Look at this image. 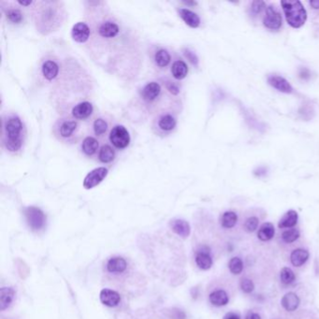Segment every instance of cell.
I'll list each match as a JSON object with an SVG mask.
<instances>
[{
    "instance_id": "cell-1",
    "label": "cell",
    "mask_w": 319,
    "mask_h": 319,
    "mask_svg": "<svg viewBox=\"0 0 319 319\" xmlns=\"http://www.w3.org/2000/svg\"><path fill=\"white\" fill-rule=\"evenodd\" d=\"M27 137V128L19 115L8 113L2 116V147L11 153L22 151Z\"/></svg>"
},
{
    "instance_id": "cell-2",
    "label": "cell",
    "mask_w": 319,
    "mask_h": 319,
    "mask_svg": "<svg viewBox=\"0 0 319 319\" xmlns=\"http://www.w3.org/2000/svg\"><path fill=\"white\" fill-rule=\"evenodd\" d=\"M61 4L55 1L37 2L38 7H36L35 17L39 31L47 34L61 26L64 12L63 8L60 7Z\"/></svg>"
},
{
    "instance_id": "cell-3",
    "label": "cell",
    "mask_w": 319,
    "mask_h": 319,
    "mask_svg": "<svg viewBox=\"0 0 319 319\" xmlns=\"http://www.w3.org/2000/svg\"><path fill=\"white\" fill-rule=\"evenodd\" d=\"M80 123L73 117H62L56 120L53 133L57 140L65 143H76L80 139Z\"/></svg>"
},
{
    "instance_id": "cell-4",
    "label": "cell",
    "mask_w": 319,
    "mask_h": 319,
    "mask_svg": "<svg viewBox=\"0 0 319 319\" xmlns=\"http://www.w3.org/2000/svg\"><path fill=\"white\" fill-rule=\"evenodd\" d=\"M177 116L173 111L164 110L153 118L152 129L153 133L160 137H166L173 133L177 127Z\"/></svg>"
},
{
    "instance_id": "cell-5",
    "label": "cell",
    "mask_w": 319,
    "mask_h": 319,
    "mask_svg": "<svg viewBox=\"0 0 319 319\" xmlns=\"http://www.w3.org/2000/svg\"><path fill=\"white\" fill-rule=\"evenodd\" d=\"M281 5L289 26L293 28H299L305 24L307 13L300 1H281Z\"/></svg>"
},
{
    "instance_id": "cell-6",
    "label": "cell",
    "mask_w": 319,
    "mask_h": 319,
    "mask_svg": "<svg viewBox=\"0 0 319 319\" xmlns=\"http://www.w3.org/2000/svg\"><path fill=\"white\" fill-rule=\"evenodd\" d=\"M109 140L112 145L118 150H124L130 143V135L126 127L122 125H116L111 129Z\"/></svg>"
},
{
    "instance_id": "cell-7",
    "label": "cell",
    "mask_w": 319,
    "mask_h": 319,
    "mask_svg": "<svg viewBox=\"0 0 319 319\" xmlns=\"http://www.w3.org/2000/svg\"><path fill=\"white\" fill-rule=\"evenodd\" d=\"M162 87L157 82H149L140 90V98L147 105H153L160 100Z\"/></svg>"
},
{
    "instance_id": "cell-8",
    "label": "cell",
    "mask_w": 319,
    "mask_h": 319,
    "mask_svg": "<svg viewBox=\"0 0 319 319\" xmlns=\"http://www.w3.org/2000/svg\"><path fill=\"white\" fill-rule=\"evenodd\" d=\"M25 215L28 226L33 230H40L43 228L46 223V216L44 213L37 207H27L25 210Z\"/></svg>"
},
{
    "instance_id": "cell-9",
    "label": "cell",
    "mask_w": 319,
    "mask_h": 319,
    "mask_svg": "<svg viewBox=\"0 0 319 319\" xmlns=\"http://www.w3.org/2000/svg\"><path fill=\"white\" fill-rule=\"evenodd\" d=\"M283 19L278 9L271 5L268 6L263 17V25L264 27L270 30H278L282 27Z\"/></svg>"
},
{
    "instance_id": "cell-10",
    "label": "cell",
    "mask_w": 319,
    "mask_h": 319,
    "mask_svg": "<svg viewBox=\"0 0 319 319\" xmlns=\"http://www.w3.org/2000/svg\"><path fill=\"white\" fill-rule=\"evenodd\" d=\"M196 265L202 271L210 270L213 264V257L210 248L207 246H200L195 254Z\"/></svg>"
},
{
    "instance_id": "cell-11",
    "label": "cell",
    "mask_w": 319,
    "mask_h": 319,
    "mask_svg": "<svg viewBox=\"0 0 319 319\" xmlns=\"http://www.w3.org/2000/svg\"><path fill=\"white\" fill-rule=\"evenodd\" d=\"M108 173V169L104 167L94 169L93 171H91L87 174L84 180V187L86 189H92L94 187L99 186L100 183L106 178Z\"/></svg>"
},
{
    "instance_id": "cell-12",
    "label": "cell",
    "mask_w": 319,
    "mask_h": 319,
    "mask_svg": "<svg viewBox=\"0 0 319 319\" xmlns=\"http://www.w3.org/2000/svg\"><path fill=\"white\" fill-rule=\"evenodd\" d=\"M91 27L85 22H78L71 29V37L77 43H86L91 38Z\"/></svg>"
},
{
    "instance_id": "cell-13",
    "label": "cell",
    "mask_w": 319,
    "mask_h": 319,
    "mask_svg": "<svg viewBox=\"0 0 319 319\" xmlns=\"http://www.w3.org/2000/svg\"><path fill=\"white\" fill-rule=\"evenodd\" d=\"M209 302L214 307H223L228 304L230 296L226 289L222 287H216L208 295Z\"/></svg>"
},
{
    "instance_id": "cell-14",
    "label": "cell",
    "mask_w": 319,
    "mask_h": 319,
    "mask_svg": "<svg viewBox=\"0 0 319 319\" xmlns=\"http://www.w3.org/2000/svg\"><path fill=\"white\" fill-rule=\"evenodd\" d=\"M110 126L111 124L109 120L106 119L103 116H98L92 121L91 129L93 132L95 138L97 139H104L108 133L110 134ZM111 131V130H110Z\"/></svg>"
},
{
    "instance_id": "cell-15",
    "label": "cell",
    "mask_w": 319,
    "mask_h": 319,
    "mask_svg": "<svg viewBox=\"0 0 319 319\" xmlns=\"http://www.w3.org/2000/svg\"><path fill=\"white\" fill-rule=\"evenodd\" d=\"M94 113V107L89 101H83L76 104L71 110V115L74 119L87 120L92 116Z\"/></svg>"
},
{
    "instance_id": "cell-16",
    "label": "cell",
    "mask_w": 319,
    "mask_h": 319,
    "mask_svg": "<svg viewBox=\"0 0 319 319\" xmlns=\"http://www.w3.org/2000/svg\"><path fill=\"white\" fill-rule=\"evenodd\" d=\"M81 151L87 157H93L99 153L100 141L93 136H87L82 141Z\"/></svg>"
},
{
    "instance_id": "cell-17",
    "label": "cell",
    "mask_w": 319,
    "mask_h": 319,
    "mask_svg": "<svg viewBox=\"0 0 319 319\" xmlns=\"http://www.w3.org/2000/svg\"><path fill=\"white\" fill-rule=\"evenodd\" d=\"M106 270L112 274H122L127 270V262L122 257H113L107 261Z\"/></svg>"
},
{
    "instance_id": "cell-18",
    "label": "cell",
    "mask_w": 319,
    "mask_h": 319,
    "mask_svg": "<svg viewBox=\"0 0 319 319\" xmlns=\"http://www.w3.org/2000/svg\"><path fill=\"white\" fill-rule=\"evenodd\" d=\"M171 61H172V55L165 48L160 47L154 51L153 55V62L155 67L164 69L170 65Z\"/></svg>"
},
{
    "instance_id": "cell-19",
    "label": "cell",
    "mask_w": 319,
    "mask_h": 319,
    "mask_svg": "<svg viewBox=\"0 0 319 319\" xmlns=\"http://www.w3.org/2000/svg\"><path fill=\"white\" fill-rule=\"evenodd\" d=\"M60 67L58 63L54 60H46L41 66V73L46 81L54 80L59 74Z\"/></svg>"
},
{
    "instance_id": "cell-20",
    "label": "cell",
    "mask_w": 319,
    "mask_h": 319,
    "mask_svg": "<svg viewBox=\"0 0 319 319\" xmlns=\"http://www.w3.org/2000/svg\"><path fill=\"white\" fill-rule=\"evenodd\" d=\"M100 301L108 307H115L121 301L119 293L109 288H104L100 291Z\"/></svg>"
},
{
    "instance_id": "cell-21",
    "label": "cell",
    "mask_w": 319,
    "mask_h": 319,
    "mask_svg": "<svg viewBox=\"0 0 319 319\" xmlns=\"http://www.w3.org/2000/svg\"><path fill=\"white\" fill-rule=\"evenodd\" d=\"M179 16L182 18V20L186 23L188 27L191 28H198L200 25V16L197 14H195L192 11L186 9V8H180L178 10Z\"/></svg>"
},
{
    "instance_id": "cell-22",
    "label": "cell",
    "mask_w": 319,
    "mask_h": 319,
    "mask_svg": "<svg viewBox=\"0 0 319 319\" xmlns=\"http://www.w3.org/2000/svg\"><path fill=\"white\" fill-rule=\"evenodd\" d=\"M300 299L294 292H287L281 299V305L287 312H294L299 308Z\"/></svg>"
},
{
    "instance_id": "cell-23",
    "label": "cell",
    "mask_w": 319,
    "mask_h": 319,
    "mask_svg": "<svg viewBox=\"0 0 319 319\" xmlns=\"http://www.w3.org/2000/svg\"><path fill=\"white\" fill-rule=\"evenodd\" d=\"M310 258V253L308 250L303 249V248H297L295 250H293L290 254V262L293 266L299 267L303 266L307 262V260Z\"/></svg>"
},
{
    "instance_id": "cell-24",
    "label": "cell",
    "mask_w": 319,
    "mask_h": 319,
    "mask_svg": "<svg viewBox=\"0 0 319 319\" xmlns=\"http://www.w3.org/2000/svg\"><path fill=\"white\" fill-rule=\"evenodd\" d=\"M268 83L274 87L275 89L279 90L283 93L289 94L292 92V87L289 85V83L283 77L281 76H276V75H273V76H270L268 78Z\"/></svg>"
},
{
    "instance_id": "cell-25",
    "label": "cell",
    "mask_w": 319,
    "mask_h": 319,
    "mask_svg": "<svg viewBox=\"0 0 319 319\" xmlns=\"http://www.w3.org/2000/svg\"><path fill=\"white\" fill-rule=\"evenodd\" d=\"M171 226L173 231L182 238H187L191 232L190 225L186 220L173 219L171 222Z\"/></svg>"
},
{
    "instance_id": "cell-26",
    "label": "cell",
    "mask_w": 319,
    "mask_h": 319,
    "mask_svg": "<svg viewBox=\"0 0 319 319\" xmlns=\"http://www.w3.org/2000/svg\"><path fill=\"white\" fill-rule=\"evenodd\" d=\"M15 290L13 287H2L0 289V310L4 311L11 305L15 298Z\"/></svg>"
},
{
    "instance_id": "cell-27",
    "label": "cell",
    "mask_w": 319,
    "mask_h": 319,
    "mask_svg": "<svg viewBox=\"0 0 319 319\" xmlns=\"http://www.w3.org/2000/svg\"><path fill=\"white\" fill-rule=\"evenodd\" d=\"M116 153L113 146L109 144H103L100 147L98 153V160L103 164H110L115 160Z\"/></svg>"
},
{
    "instance_id": "cell-28",
    "label": "cell",
    "mask_w": 319,
    "mask_h": 319,
    "mask_svg": "<svg viewBox=\"0 0 319 319\" xmlns=\"http://www.w3.org/2000/svg\"><path fill=\"white\" fill-rule=\"evenodd\" d=\"M298 220H299V214H298V213L296 211H294V210H290V211L286 212L285 213V215L281 218L279 223H278V227H279L280 229L281 228L282 229L283 228H286V229L292 228V227L297 225Z\"/></svg>"
},
{
    "instance_id": "cell-29",
    "label": "cell",
    "mask_w": 319,
    "mask_h": 319,
    "mask_svg": "<svg viewBox=\"0 0 319 319\" xmlns=\"http://www.w3.org/2000/svg\"><path fill=\"white\" fill-rule=\"evenodd\" d=\"M173 78L176 80L181 81L185 79L188 73V67L186 62L183 60H176L173 62L171 68Z\"/></svg>"
},
{
    "instance_id": "cell-30",
    "label": "cell",
    "mask_w": 319,
    "mask_h": 319,
    "mask_svg": "<svg viewBox=\"0 0 319 319\" xmlns=\"http://www.w3.org/2000/svg\"><path fill=\"white\" fill-rule=\"evenodd\" d=\"M274 235H275V227L271 222H266L262 224L258 231V238L261 242H269L273 239Z\"/></svg>"
},
{
    "instance_id": "cell-31",
    "label": "cell",
    "mask_w": 319,
    "mask_h": 319,
    "mask_svg": "<svg viewBox=\"0 0 319 319\" xmlns=\"http://www.w3.org/2000/svg\"><path fill=\"white\" fill-rule=\"evenodd\" d=\"M238 214L233 211H226L221 215L220 224L223 228L231 229L235 227L238 223Z\"/></svg>"
},
{
    "instance_id": "cell-32",
    "label": "cell",
    "mask_w": 319,
    "mask_h": 319,
    "mask_svg": "<svg viewBox=\"0 0 319 319\" xmlns=\"http://www.w3.org/2000/svg\"><path fill=\"white\" fill-rule=\"evenodd\" d=\"M5 16L13 25H20L24 21V14L18 8L12 7L5 10Z\"/></svg>"
},
{
    "instance_id": "cell-33",
    "label": "cell",
    "mask_w": 319,
    "mask_h": 319,
    "mask_svg": "<svg viewBox=\"0 0 319 319\" xmlns=\"http://www.w3.org/2000/svg\"><path fill=\"white\" fill-rule=\"evenodd\" d=\"M281 283L285 286H290L296 281V274L288 267H284L280 272Z\"/></svg>"
},
{
    "instance_id": "cell-34",
    "label": "cell",
    "mask_w": 319,
    "mask_h": 319,
    "mask_svg": "<svg viewBox=\"0 0 319 319\" xmlns=\"http://www.w3.org/2000/svg\"><path fill=\"white\" fill-rule=\"evenodd\" d=\"M245 268V264L243 260L239 257H233L228 261V270L234 275H239L243 273Z\"/></svg>"
},
{
    "instance_id": "cell-35",
    "label": "cell",
    "mask_w": 319,
    "mask_h": 319,
    "mask_svg": "<svg viewBox=\"0 0 319 319\" xmlns=\"http://www.w3.org/2000/svg\"><path fill=\"white\" fill-rule=\"evenodd\" d=\"M299 236H300V232L299 229L296 227H292L283 231L281 235V239L286 244H293L294 242L299 239Z\"/></svg>"
},
{
    "instance_id": "cell-36",
    "label": "cell",
    "mask_w": 319,
    "mask_h": 319,
    "mask_svg": "<svg viewBox=\"0 0 319 319\" xmlns=\"http://www.w3.org/2000/svg\"><path fill=\"white\" fill-rule=\"evenodd\" d=\"M260 225V218L256 215L247 217L244 222V229L246 232L252 233L256 231Z\"/></svg>"
},
{
    "instance_id": "cell-37",
    "label": "cell",
    "mask_w": 319,
    "mask_h": 319,
    "mask_svg": "<svg viewBox=\"0 0 319 319\" xmlns=\"http://www.w3.org/2000/svg\"><path fill=\"white\" fill-rule=\"evenodd\" d=\"M267 9L266 3L264 1H260V0H256L253 1L250 6V14L252 17H257L260 14H262L263 12H265Z\"/></svg>"
},
{
    "instance_id": "cell-38",
    "label": "cell",
    "mask_w": 319,
    "mask_h": 319,
    "mask_svg": "<svg viewBox=\"0 0 319 319\" xmlns=\"http://www.w3.org/2000/svg\"><path fill=\"white\" fill-rule=\"evenodd\" d=\"M240 287L242 289V291L246 294H250L255 290V284L252 280L244 277L240 281Z\"/></svg>"
},
{
    "instance_id": "cell-39",
    "label": "cell",
    "mask_w": 319,
    "mask_h": 319,
    "mask_svg": "<svg viewBox=\"0 0 319 319\" xmlns=\"http://www.w3.org/2000/svg\"><path fill=\"white\" fill-rule=\"evenodd\" d=\"M165 87H166L167 90L173 96H177L180 93L179 86L174 82H171V81L167 82L165 83Z\"/></svg>"
},
{
    "instance_id": "cell-40",
    "label": "cell",
    "mask_w": 319,
    "mask_h": 319,
    "mask_svg": "<svg viewBox=\"0 0 319 319\" xmlns=\"http://www.w3.org/2000/svg\"><path fill=\"white\" fill-rule=\"evenodd\" d=\"M185 53L186 58L189 60V62H191L194 66H198V64H199V58H198V56L196 55V53H193L192 51H190L189 49H186V50H185V53Z\"/></svg>"
},
{
    "instance_id": "cell-41",
    "label": "cell",
    "mask_w": 319,
    "mask_h": 319,
    "mask_svg": "<svg viewBox=\"0 0 319 319\" xmlns=\"http://www.w3.org/2000/svg\"><path fill=\"white\" fill-rule=\"evenodd\" d=\"M223 319H242V316L239 312H228L224 315Z\"/></svg>"
},
{
    "instance_id": "cell-42",
    "label": "cell",
    "mask_w": 319,
    "mask_h": 319,
    "mask_svg": "<svg viewBox=\"0 0 319 319\" xmlns=\"http://www.w3.org/2000/svg\"><path fill=\"white\" fill-rule=\"evenodd\" d=\"M246 319H262L260 316V313L257 312H253L250 311L246 314Z\"/></svg>"
},
{
    "instance_id": "cell-43",
    "label": "cell",
    "mask_w": 319,
    "mask_h": 319,
    "mask_svg": "<svg viewBox=\"0 0 319 319\" xmlns=\"http://www.w3.org/2000/svg\"><path fill=\"white\" fill-rule=\"evenodd\" d=\"M16 3L20 6H23V7H28V6H31V5L35 4L34 1H16Z\"/></svg>"
},
{
    "instance_id": "cell-44",
    "label": "cell",
    "mask_w": 319,
    "mask_h": 319,
    "mask_svg": "<svg viewBox=\"0 0 319 319\" xmlns=\"http://www.w3.org/2000/svg\"><path fill=\"white\" fill-rule=\"evenodd\" d=\"M310 7H312V10H319V0H312L309 2Z\"/></svg>"
}]
</instances>
